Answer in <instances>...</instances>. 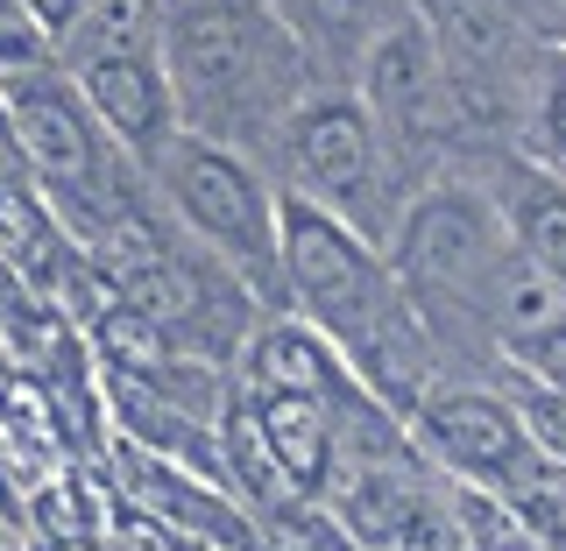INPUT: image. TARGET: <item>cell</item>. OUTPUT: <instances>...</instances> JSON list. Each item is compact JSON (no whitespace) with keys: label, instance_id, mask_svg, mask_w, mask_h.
<instances>
[{"label":"cell","instance_id":"cell-19","mask_svg":"<svg viewBox=\"0 0 566 551\" xmlns=\"http://www.w3.org/2000/svg\"><path fill=\"white\" fill-rule=\"evenodd\" d=\"M318 8V29L326 35H340V43H368L382 22H397V0H312Z\"/></svg>","mask_w":566,"mask_h":551},{"label":"cell","instance_id":"cell-2","mask_svg":"<svg viewBox=\"0 0 566 551\" xmlns=\"http://www.w3.org/2000/svg\"><path fill=\"white\" fill-rule=\"evenodd\" d=\"M276 220H283L276 255H283V269H291L297 305H305L354 361H361L368 347H382L389 332L403 326V305H397V290H389V276L376 269V255L312 199H291Z\"/></svg>","mask_w":566,"mask_h":551},{"label":"cell","instance_id":"cell-14","mask_svg":"<svg viewBox=\"0 0 566 551\" xmlns=\"http://www.w3.org/2000/svg\"><path fill=\"white\" fill-rule=\"evenodd\" d=\"M517 241H524V255L545 269V283H566V191L559 184H531L524 191Z\"/></svg>","mask_w":566,"mask_h":551},{"label":"cell","instance_id":"cell-18","mask_svg":"<svg viewBox=\"0 0 566 551\" xmlns=\"http://www.w3.org/2000/svg\"><path fill=\"white\" fill-rule=\"evenodd\" d=\"M517 432L538 446L545 459H566V389H524V403H517Z\"/></svg>","mask_w":566,"mask_h":551},{"label":"cell","instance_id":"cell-23","mask_svg":"<svg viewBox=\"0 0 566 551\" xmlns=\"http://www.w3.org/2000/svg\"><path fill=\"white\" fill-rule=\"evenodd\" d=\"M22 8L35 14V29L43 35H71L85 22V8H93V0H22Z\"/></svg>","mask_w":566,"mask_h":551},{"label":"cell","instance_id":"cell-10","mask_svg":"<svg viewBox=\"0 0 566 551\" xmlns=\"http://www.w3.org/2000/svg\"><path fill=\"white\" fill-rule=\"evenodd\" d=\"M432 43H439V64L447 78H482V85H503V64H510V43H517V14L510 0H432Z\"/></svg>","mask_w":566,"mask_h":551},{"label":"cell","instance_id":"cell-4","mask_svg":"<svg viewBox=\"0 0 566 551\" xmlns=\"http://www.w3.org/2000/svg\"><path fill=\"white\" fill-rule=\"evenodd\" d=\"M71 93L85 99V114H93L99 128H114L128 141V149L164 156V141H170V78L135 35H93V43H78V78H71Z\"/></svg>","mask_w":566,"mask_h":551},{"label":"cell","instance_id":"cell-20","mask_svg":"<svg viewBox=\"0 0 566 551\" xmlns=\"http://www.w3.org/2000/svg\"><path fill=\"white\" fill-rule=\"evenodd\" d=\"M517 353H524V368H531L545 389H566V326H559V318H538V326H524Z\"/></svg>","mask_w":566,"mask_h":551},{"label":"cell","instance_id":"cell-24","mask_svg":"<svg viewBox=\"0 0 566 551\" xmlns=\"http://www.w3.org/2000/svg\"><path fill=\"white\" fill-rule=\"evenodd\" d=\"M120 551H170V538L156 523H142V517H128L120 523Z\"/></svg>","mask_w":566,"mask_h":551},{"label":"cell","instance_id":"cell-12","mask_svg":"<svg viewBox=\"0 0 566 551\" xmlns=\"http://www.w3.org/2000/svg\"><path fill=\"white\" fill-rule=\"evenodd\" d=\"M248 382H255V396H270V389H291V396H333L340 389V361H333V347L318 340L305 326H270L248 353Z\"/></svg>","mask_w":566,"mask_h":551},{"label":"cell","instance_id":"cell-21","mask_svg":"<svg viewBox=\"0 0 566 551\" xmlns=\"http://www.w3.org/2000/svg\"><path fill=\"white\" fill-rule=\"evenodd\" d=\"M35 517H43V530H50V538H64V544H78L85 530H93V509H85V495L71 488V481L43 488V509H35Z\"/></svg>","mask_w":566,"mask_h":551},{"label":"cell","instance_id":"cell-8","mask_svg":"<svg viewBox=\"0 0 566 551\" xmlns=\"http://www.w3.org/2000/svg\"><path fill=\"white\" fill-rule=\"evenodd\" d=\"M291 156L297 177L333 205H354L368 184H376V128L354 99H312L291 114Z\"/></svg>","mask_w":566,"mask_h":551},{"label":"cell","instance_id":"cell-1","mask_svg":"<svg viewBox=\"0 0 566 551\" xmlns=\"http://www.w3.org/2000/svg\"><path fill=\"white\" fill-rule=\"evenodd\" d=\"M170 85L199 114L255 120L297 93L291 29L262 0H185L170 22Z\"/></svg>","mask_w":566,"mask_h":551},{"label":"cell","instance_id":"cell-11","mask_svg":"<svg viewBox=\"0 0 566 551\" xmlns=\"http://www.w3.org/2000/svg\"><path fill=\"white\" fill-rule=\"evenodd\" d=\"M255 424L270 438L283 481L297 495L326 488V467H333V403L326 396H291V389H270L255 396Z\"/></svg>","mask_w":566,"mask_h":551},{"label":"cell","instance_id":"cell-3","mask_svg":"<svg viewBox=\"0 0 566 551\" xmlns=\"http://www.w3.org/2000/svg\"><path fill=\"white\" fill-rule=\"evenodd\" d=\"M164 170H170V191L185 205V220L212 247H227L248 269H270L276 262V212H270V199H262V184L248 177L241 156H227L206 135H170Z\"/></svg>","mask_w":566,"mask_h":551},{"label":"cell","instance_id":"cell-6","mask_svg":"<svg viewBox=\"0 0 566 551\" xmlns=\"http://www.w3.org/2000/svg\"><path fill=\"white\" fill-rule=\"evenodd\" d=\"M495 255H503V234H495V212L474 191H432V199H418L411 220H403V241H397L403 276L447 283V290L489 283Z\"/></svg>","mask_w":566,"mask_h":551},{"label":"cell","instance_id":"cell-7","mask_svg":"<svg viewBox=\"0 0 566 551\" xmlns=\"http://www.w3.org/2000/svg\"><path fill=\"white\" fill-rule=\"evenodd\" d=\"M368 106H382L397 128H453V99H447V64L439 43L424 29V14H397L368 35V64H361Z\"/></svg>","mask_w":566,"mask_h":551},{"label":"cell","instance_id":"cell-25","mask_svg":"<svg viewBox=\"0 0 566 551\" xmlns=\"http://www.w3.org/2000/svg\"><path fill=\"white\" fill-rule=\"evenodd\" d=\"M559 8H566V0H559Z\"/></svg>","mask_w":566,"mask_h":551},{"label":"cell","instance_id":"cell-13","mask_svg":"<svg viewBox=\"0 0 566 551\" xmlns=\"http://www.w3.org/2000/svg\"><path fill=\"white\" fill-rule=\"evenodd\" d=\"M99 353H106L114 375H135V382H156L170 368V340L149 326V318H135V311H120V305L99 318Z\"/></svg>","mask_w":566,"mask_h":551},{"label":"cell","instance_id":"cell-15","mask_svg":"<svg viewBox=\"0 0 566 551\" xmlns=\"http://www.w3.org/2000/svg\"><path fill=\"white\" fill-rule=\"evenodd\" d=\"M227 453H234V467H241V481L255 488V495H270V502L283 509L291 502V481H283V467H276V453H270V438H262V424H255V403H234L227 411Z\"/></svg>","mask_w":566,"mask_h":551},{"label":"cell","instance_id":"cell-9","mask_svg":"<svg viewBox=\"0 0 566 551\" xmlns=\"http://www.w3.org/2000/svg\"><path fill=\"white\" fill-rule=\"evenodd\" d=\"M424 438L468 474H489V481H517L524 474V432L503 403L489 396H424Z\"/></svg>","mask_w":566,"mask_h":551},{"label":"cell","instance_id":"cell-17","mask_svg":"<svg viewBox=\"0 0 566 551\" xmlns=\"http://www.w3.org/2000/svg\"><path fill=\"white\" fill-rule=\"evenodd\" d=\"M50 57V35L35 29V14L22 0H0V78H14V71H43Z\"/></svg>","mask_w":566,"mask_h":551},{"label":"cell","instance_id":"cell-16","mask_svg":"<svg viewBox=\"0 0 566 551\" xmlns=\"http://www.w3.org/2000/svg\"><path fill=\"white\" fill-rule=\"evenodd\" d=\"M149 495H156V509H164V517H185V523H199L212 544L255 551V544H248V530L234 523V509H227V502H212V495L185 488V481H170V474H149Z\"/></svg>","mask_w":566,"mask_h":551},{"label":"cell","instance_id":"cell-22","mask_svg":"<svg viewBox=\"0 0 566 551\" xmlns=\"http://www.w3.org/2000/svg\"><path fill=\"white\" fill-rule=\"evenodd\" d=\"M538 114H545V135H553V149L566 156V57H553V71H545Z\"/></svg>","mask_w":566,"mask_h":551},{"label":"cell","instance_id":"cell-5","mask_svg":"<svg viewBox=\"0 0 566 551\" xmlns=\"http://www.w3.org/2000/svg\"><path fill=\"white\" fill-rule=\"evenodd\" d=\"M8 120H14V141L43 163V177L85 212V199L99 184V135H93L85 99L64 78H50V71H14L8 78Z\"/></svg>","mask_w":566,"mask_h":551}]
</instances>
